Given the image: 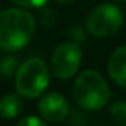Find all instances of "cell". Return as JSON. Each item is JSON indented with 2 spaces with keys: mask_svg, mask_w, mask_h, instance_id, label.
<instances>
[{
  "mask_svg": "<svg viewBox=\"0 0 126 126\" xmlns=\"http://www.w3.org/2000/svg\"><path fill=\"white\" fill-rule=\"evenodd\" d=\"M15 85L18 93L27 98H37L48 85V69L40 57L28 59L16 72Z\"/></svg>",
  "mask_w": 126,
  "mask_h": 126,
  "instance_id": "3957f363",
  "label": "cell"
},
{
  "mask_svg": "<svg viewBox=\"0 0 126 126\" xmlns=\"http://www.w3.org/2000/svg\"><path fill=\"white\" fill-rule=\"evenodd\" d=\"M82 60V53L81 48L76 43H63L60 46H57L51 54V72L54 76L60 78V79H67L70 76H73Z\"/></svg>",
  "mask_w": 126,
  "mask_h": 126,
  "instance_id": "5b68a950",
  "label": "cell"
},
{
  "mask_svg": "<svg viewBox=\"0 0 126 126\" xmlns=\"http://www.w3.org/2000/svg\"><path fill=\"white\" fill-rule=\"evenodd\" d=\"M107 70L117 85L126 88V44L117 47L113 51L109 59Z\"/></svg>",
  "mask_w": 126,
  "mask_h": 126,
  "instance_id": "52a82bcc",
  "label": "cell"
},
{
  "mask_svg": "<svg viewBox=\"0 0 126 126\" xmlns=\"http://www.w3.org/2000/svg\"><path fill=\"white\" fill-rule=\"evenodd\" d=\"M57 3H60V4H69V3H72V1H75V0H56Z\"/></svg>",
  "mask_w": 126,
  "mask_h": 126,
  "instance_id": "5bb4252c",
  "label": "cell"
},
{
  "mask_svg": "<svg viewBox=\"0 0 126 126\" xmlns=\"http://www.w3.org/2000/svg\"><path fill=\"white\" fill-rule=\"evenodd\" d=\"M22 95L6 94L0 98V116L3 119H13L22 110Z\"/></svg>",
  "mask_w": 126,
  "mask_h": 126,
  "instance_id": "ba28073f",
  "label": "cell"
},
{
  "mask_svg": "<svg viewBox=\"0 0 126 126\" xmlns=\"http://www.w3.org/2000/svg\"><path fill=\"white\" fill-rule=\"evenodd\" d=\"M38 110L41 116L48 122H62L69 113V104L64 95L59 93H48L43 95L38 103Z\"/></svg>",
  "mask_w": 126,
  "mask_h": 126,
  "instance_id": "8992f818",
  "label": "cell"
},
{
  "mask_svg": "<svg viewBox=\"0 0 126 126\" xmlns=\"http://www.w3.org/2000/svg\"><path fill=\"white\" fill-rule=\"evenodd\" d=\"M122 12L111 3L95 6L87 16V30L95 37H110L122 28Z\"/></svg>",
  "mask_w": 126,
  "mask_h": 126,
  "instance_id": "277c9868",
  "label": "cell"
},
{
  "mask_svg": "<svg viewBox=\"0 0 126 126\" xmlns=\"http://www.w3.org/2000/svg\"><path fill=\"white\" fill-rule=\"evenodd\" d=\"M16 126H46V122H43V119L35 116H27V117H22L16 123Z\"/></svg>",
  "mask_w": 126,
  "mask_h": 126,
  "instance_id": "8fae6325",
  "label": "cell"
},
{
  "mask_svg": "<svg viewBox=\"0 0 126 126\" xmlns=\"http://www.w3.org/2000/svg\"><path fill=\"white\" fill-rule=\"evenodd\" d=\"M73 98L85 110L103 109L109 98L110 90L106 79L97 70H84L73 84Z\"/></svg>",
  "mask_w": 126,
  "mask_h": 126,
  "instance_id": "7a4b0ae2",
  "label": "cell"
},
{
  "mask_svg": "<svg viewBox=\"0 0 126 126\" xmlns=\"http://www.w3.org/2000/svg\"><path fill=\"white\" fill-rule=\"evenodd\" d=\"M35 34V19L24 9L0 12V48L16 51L24 48Z\"/></svg>",
  "mask_w": 126,
  "mask_h": 126,
  "instance_id": "6da1fadb",
  "label": "cell"
},
{
  "mask_svg": "<svg viewBox=\"0 0 126 126\" xmlns=\"http://www.w3.org/2000/svg\"><path fill=\"white\" fill-rule=\"evenodd\" d=\"M56 22V18H54V13L51 9H46L43 13H41V24L46 25L47 28L53 27V24Z\"/></svg>",
  "mask_w": 126,
  "mask_h": 126,
  "instance_id": "4fadbf2b",
  "label": "cell"
},
{
  "mask_svg": "<svg viewBox=\"0 0 126 126\" xmlns=\"http://www.w3.org/2000/svg\"><path fill=\"white\" fill-rule=\"evenodd\" d=\"M10 1L22 7H41L43 4H46L47 0H10Z\"/></svg>",
  "mask_w": 126,
  "mask_h": 126,
  "instance_id": "7c38bea8",
  "label": "cell"
},
{
  "mask_svg": "<svg viewBox=\"0 0 126 126\" xmlns=\"http://www.w3.org/2000/svg\"><path fill=\"white\" fill-rule=\"evenodd\" d=\"M18 60L15 57H3L0 60V75L3 78H9L12 75H16L18 72Z\"/></svg>",
  "mask_w": 126,
  "mask_h": 126,
  "instance_id": "30bf717a",
  "label": "cell"
},
{
  "mask_svg": "<svg viewBox=\"0 0 126 126\" xmlns=\"http://www.w3.org/2000/svg\"><path fill=\"white\" fill-rule=\"evenodd\" d=\"M111 119L120 126H126V101H116L110 107Z\"/></svg>",
  "mask_w": 126,
  "mask_h": 126,
  "instance_id": "9c48e42d",
  "label": "cell"
}]
</instances>
